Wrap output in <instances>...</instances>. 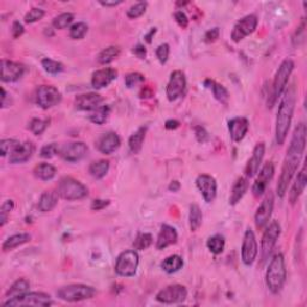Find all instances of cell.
<instances>
[{"mask_svg":"<svg viewBox=\"0 0 307 307\" xmlns=\"http://www.w3.org/2000/svg\"><path fill=\"white\" fill-rule=\"evenodd\" d=\"M306 147V125L303 123H300L298 126L295 127L294 133H293L291 144H289L287 155L284 161V166H282L281 175L278 179L277 191L278 197L284 198L286 192H287L288 185L291 182L292 178L294 177V174L298 171L300 162H301L303 151H305Z\"/></svg>","mask_w":307,"mask_h":307,"instance_id":"cell-1","label":"cell"},{"mask_svg":"<svg viewBox=\"0 0 307 307\" xmlns=\"http://www.w3.org/2000/svg\"><path fill=\"white\" fill-rule=\"evenodd\" d=\"M296 102V87L295 84H292L287 89L286 94L282 99L278 107L277 118H276V142L278 146H282L287 139V134L291 127L293 113H294Z\"/></svg>","mask_w":307,"mask_h":307,"instance_id":"cell-2","label":"cell"},{"mask_svg":"<svg viewBox=\"0 0 307 307\" xmlns=\"http://www.w3.org/2000/svg\"><path fill=\"white\" fill-rule=\"evenodd\" d=\"M286 278H287V269H286L285 257L282 253H277L269 263L267 276H265L269 291L274 294L280 292L286 284Z\"/></svg>","mask_w":307,"mask_h":307,"instance_id":"cell-3","label":"cell"},{"mask_svg":"<svg viewBox=\"0 0 307 307\" xmlns=\"http://www.w3.org/2000/svg\"><path fill=\"white\" fill-rule=\"evenodd\" d=\"M57 193L60 198L66 199V201H78V199L87 197L88 188L81 181L71 177H65L60 179L57 187Z\"/></svg>","mask_w":307,"mask_h":307,"instance_id":"cell-4","label":"cell"},{"mask_svg":"<svg viewBox=\"0 0 307 307\" xmlns=\"http://www.w3.org/2000/svg\"><path fill=\"white\" fill-rule=\"evenodd\" d=\"M95 294L96 289L87 285H70L60 288L57 292L58 298L67 302H78L91 299L94 298Z\"/></svg>","mask_w":307,"mask_h":307,"instance_id":"cell-5","label":"cell"},{"mask_svg":"<svg viewBox=\"0 0 307 307\" xmlns=\"http://www.w3.org/2000/svg\"><path fill=\"white\" fill-rule=\"evenodd\" d=\"M294 70V63L291 59H286L282 61V64L278 67L277 72L275 75V79H274V84H272V94H271V101L269 103V107L274 106V103L276 102L280 96L282 95V92L285 91L286 87H287V83L289 81V77H291L292 72Z\"/></svg>","mask_w":307,"mask_h":307,"instance_id":"cell-6","label":"cell"},{"mask_svg":"<svg viewBox=\"0 0 307 307\" xmlns=\"http://www.w3.org/2000/svg\"><path fill=\"white\" fill-rule=\"evenodd\" d=\"M53 301H52L51 295L46 294V293L41 292H32L26 293V294L17 296V298L8 299L3 303V306L5 307H20V306H51Z\"/></svg>","mask_w":307,"mask_h":307,"instance_id":"cell-7","label":"cell"},{"mask_svg":"<svg viewBox=\"0 0 307 307\" xmlns=\"http://www.w3.org/2000/svg\"><path fill=\"white\" fill-rule=\"evenodd\" d=\"M138 265H139V256L137 251L129 250L120 253L115 263V272L123 277H132L136 275Z\"/></svg>","mask_w":307,"mask_h":307,"instance_id":"cell-8","label":"cell"},{"mask_svg":"<svg viewBox=\"0 0 307 307\" xmlns=\"http://www.w3.org/2000/svg\"><path fill=\"white\" fill-rule=\"evenodd\" d=\"M281 234V226L277 221H272L269 225V227L265 229L262 238V248H261V256L262 261L265 262L269 254L271 253V251L274 250V246L276 245V241L278 240Z\"/></svg>","mask_w":307,"mask_h":307,"instance_id":"cell-9","label":"cell"},{"mask_svg":"<svg viewBox=\"0 0 307 307\" xmlns=\"http://www.w3.org/2000/svg\"><path fill=\"white\" fill-rule=\"evenodd\" d=\"M187 298V289L181 285H171L156 294V300L161 303H180Z\"/></svg>","mask_w":307,"mask_h":307,"instance_id":"cell-10","label":"cell"},{"mask_svg":"<svg viewBox=\"0 0 307 307\" xmlns=\"http://www.w3.org/2000/svg\"><path fill=\"white\" fill-rule=\"evenodd\" d=\"M61 101V94L53 85H41L36 90V103L42 109L57 106Z\"/></svg>","mask_w":307,"mask_h":307,"instance_id":"cell-11","label":"cell"},{"mask_svg":"<svg viewBox=\"0 0 307 307\" xmlns=\"http://www.w3.org/2000/svg\"><path fill=\"white\" fill-rule=\"evenodd\" d=\"M258 26V18L254 15H247L238 20L235 26H234L232 30V40L234 42H240L241 40L245 39L247 35L252 34L254 30L257 29Z\"/></svg>","mask_w":307,"mask_h":307,"instance_id":"cell-12","label":"cell"},{"mask_svg":"<svg viewBox=\"0 0 307 307\" xmlns=\"http://www.w3.org/2000/svg\"><path fill=\"white\" fill-rule=\"evenodd\" d=\"M258 256V244L253 230L247 228L245 232L243 246H241V259L245 265H252Z\"/></svg>","mask_w":307,"mask_h":307,"instance_id":"cell-13","label":"cell"},{"mask_svg":"<svg viewBox=\"0 0 307 307\" xmlns=\"http://www.w3.org/2000/svg\"><path fill=\"white\" fill-rule=\"evenodd\" d=\"M88 154L87 144L83 142H71L59 146L58 155L67 162L81 161Z\"/></svg>","mask_w":307,"mask_h":307,"instance_id":"cell-14","label":"cell"},{"mask_svg":"<svg viewBox=\"0 0 307 307\" xmlns=\"http://www.w3.org/2000/svg\"><path fill=\"white\" fill-rule=\"evenodd\" d=\"M186 88V77L182 71H174L172 72L170 82L167 84V98L170 101H175L184 94Z\"/></svg>","mask_w":307,"mask_h":307,"instance_id":"cell-15","label":"cell"},{"mask_svg":"<svg viewBox=\"0 0 307 307\" xmlns=\"http://www.w3.org/2000/svg\"><path fill=\"white\" fill-rule=\"evenodd\" d=\"M274 193L269 191L263 199V202L261 203V205L258 206L256 215H254V221H256V226L258 228L262 229L264 228V226L267 225L270 220L272 210H274Z\"/></svg>","mask_w":307,"mask_h":307,"instance_id":"cell-16","label":"cell"},{"mask_svg":"<svg viewBox=\"0 0 307 307\" xmlns=\"http://www.w3.org/2000/svg\"><path fill=\"white\" fill-rule=\"evenodd\" d=\"M196 185L206 203H211L216 197L217 182L215 178L209 174H201L196 179Z\"/></svg>","mask_w":307,"mask_h":307,"instance_id":"cell-17","label":"cell"},{"mask_svg":"<svg viewBox=\"0 0 307 307\" xmlns=\"http://www.w3.org/2000/svg\"><path fill=\"white\" fill-rule=\"evenodd\" d=\"M274 173H275V166L272 162H268V163H265L263 166V168L261 170L259 175H258V178L256 179V181H254L252 187V192L256 197H259V196H262L265 191H267V187L272 177H274Z\"/></svg>","mask_w":307,"mask_h":307,"instance_id":"cell-18","label":"cell"},{"mask_svg":"<svg viewBox=\"0 0 307 307\" xmlns=\"http://www.w3.org/2000/svg\"><path fill=\"white\" fill-rule=\"evenodd\" d=\"M26 74V66L16 61L3 60L2 61V81L3 82H16L23 77Z\"/></svg>","mask_w":307,"mask_h":307,"instance_id":"cell-19","label":"cell"},{"mask_svg":"<svg viewBox=\"0 0 307 307\" xmlns=\"http://www.w3.org/2000/svg\"><path fill=\"white\" fill-rule=\"evenodd\" d=\"M103 101L102 96L96 94V92H87V94H81L75 99V106L79 110H92L101 106Z\"/></svg>","mask_w":307,"mask_h":307,"instance_id":"cell-20","label":"cell"},{"mask_svg":"<svg viewBox=\"0 0 307 307\" xmlns=\"http://www.w3.org/2000/svg\"><path fill=\"white\" fill-rule=\"evenodd\" d=\"M118 72L114 68H101V70L95 71L91 76V85L95 89H102L108 87L114 79H116Z\"/></svg>","mask_w":307,"mask_h":307,"instance_id":"cell-21","label":"cell"},{"mask_svg":"<svg viewBox=\"0 0 307 307\" xmlns=\"http://www.w3.org/2000/svg\"><path fill=\"white\" fill-rule=\"evenodd\" d=\"M264 154H265V144L263 142L258 143L257 146L254 147L252 156H251L250 160H248L246 170H245V173H246L247 178H252L258 173L262 164V161H263L264 158Z\"/></svg>","mask_w":307,"mask_h":307,"instance_id":"cell-22","label":"cell"},{"mask_svg":"<svg viewBox=\"0 0 307 307\" xmlns=\"http://www.w3.org/2000/svg\"><path fill=\"white\" fill-rule=\"evenodd\" d=\"M248 126H250L248 120L246 118H243V116H238V118L229 120L228 130L233 142L239 143L244 139L248 131Z\"/></svg>","mask_w":307,"mask_h":307,"instance_id":"cell-23","label":"cell"},{"mask_svg":"<svg viewBox=\"0 0 307 307\" xmlns=\"http://www.w3.org/2000/svg\"><path fill=\"white\" fill-rule=\"evenodd\" d=\"M35 153V146L33 142H24L20 143L15 150L10 154L9 161L10 163L17 164V163H24L33 156V154Z\"/></svg>","mask_w":307,"mask_h":307,"instance_id":"cell-24","label":"cell"},{"mask_svg":"<svg viewBox=\"0 0 307 307\" xmlns=\"http://www.w3.org/2000/svg\"><path fill=\"white\" fill-rule=\"evenodd\" d=\"M120 137L115 132H107L102 134L98 140V149L100 153L110 155L120 147Z\"/></svg>","mask_w":307,"mask_h":307,"instance_id":"cell-25","label":"cell"},{"mask_svg":"<svg viewBox=\"0 0 307 307\" xmlns=\"http://www.w3.org/2000/svg\"><path fill=\"white\" fill-rule=\"evenodd\" d=\"M178 241V233L174 227L170 225H162L160 233L157 235L156 248L157 250H164L166 247L174 245Z\"/></svg>","mask_w":307,"mask_h":307,"instance_id":"cell-26","label":"cell"},{"mask_svg":"<svg viewBox=\"0 0 307 307\" xmlns=\"http://www.w3.org/2000/svg\"><path fill=\"white\" fill-rule=\"evenodd\" d=\"M306 182H307V177H306V167L303 166L302 170L299 172L298 177L295 179L294 185H293V187L291 190V192H289V201H291V204L294 205L296 202H298V199L300 196H301V193L303 192V190L306 187Z\"/></svg>","mask_w":307,"mask_h":307,"instance_id":"cell-27","label":"cell"},{"mask_svg":"<svg viewBox=\"0 0 307 307\" xmlns=\"http://www.w3.org/2000/svg\"><path fill=\"white\" fill-rule=\"evenodd\" d=\"M248 179L247 178H239L235 181V184L233 185L232 192H230L229 197V204L235 205L241 201V198L244 197L248 188Z\"/></svg>","mask_w":307,"mask_h":307,"instance_id":"cell-28","label":"cell"},{"mask_svg":"<svg viewBox=\"0 0 307 307\" xmlns=\"http://www.w3.org/2000/svg\"><path fill=\"white\" fill-rule=\"evenodd\" d=\"M58 193L57 192H52V191H46L41 195L39 204H37V208L41 212H48L52 211L55 208V205L58 204Z\"/></svg>","mask_w":307,"mask_h":307,"instance_id":"cell-29","label":"cell"},{"mask_svg":"<svg viewBox=\"0 0 307 307\" xmlns=\"http://www.w3.org/2000/svg\"><path fill=\"white\" fill-rule=\"evenodd\" d=\"M147 130H148L147 126H142L139 127V129H138L133 134H131V137L129 138V148L131 153L138 154L140 150H142L144 139H146Z\"/></svg>","mask_w":307,"mask_h":307,"instance_id":"cell-30","label":"cell"},{"mask_svg":"<svg viewBox=\"0 0 307 307\" xmlns=\"http://www.w3.org/2000/svg\"><path fill=\"white\" fill-rule=\"evenodd\" d=\"M30 239H32V237L28 233L15 234V235L8 238V239L4 241V244H3V251H4V252H9V251L13 250V248L18 247L20 245L30 241Z\"/></svg>","mask_w":307,"mask_h":307,"instance_id":"cell-31","label":"cell"},{"mask_svg":"<svg viewBox=\"0 0 307 307\" xmlns=\"http://www.w3.org/2000/svg\"><path fill=\"white\" fill-rule=\"evenodd\" d=\"M55 174H57V170H55L54 166L46 163V162L37 164L36 167L34 168V175H35L37 179H40V180H52V179L55 177Z\"/></svg>","mask_w":307,"mask_h":307,"instance_id":"cell-32","label":"cell"},{"mask_svg":"<svg viewBox=\"0 0 307 307\" xmlns=\"http://www.w3.org/2000/svg\"><path fill=\"white\" fill-rule=\"evenodd\" d=\"M205 85L211 89L212 94L215 96L217 101L223 103V105H227V103H228L229 94H228V90H227L223 85L219 84V83H216L215 81H210V79H208V81L205 82Z\"/></svg>","mask_w":307,"mask_h":307,"instance_id":"cell-33","label":"cell"},{"mask_svg":"<svg viewBox=\"0 0 307 307\" xmlns=\"http://www.w3.org/2000/svg\"><path fill=\"white\" fill-rule=\"evenodd\" d=\"M182 267H184V261H182V258L178 256V254H173V256L167 257L161 263V268L163 269V271L167 272V274H174V272L180 270Z\"/></svg>","mask_w":307,"mask_h":307,"instance_id":"cell-34","label":"cell"},{"mask_svg":"<svg viewBox=\"0 0 307 307\" xmlns=\"http://www.w3.org/2000/svg\"><path fill=\"white\" fill-rule=\"evenodd\" d=\"M30 288V284L29 281L26 280V278H19L17 280L15 284H13L8 292H6V298L8 299H12V298H17V296L23 295L28 293Z\"/></svg>","mask_w":307,"mask_h":307,"instance_id":"cell-35","label":"cell"},{"mask_svg":"<svg viewBox=\"0 0 307 307\" xmlns=\"http://www.w3.org/2000/svg\"><path fill=\"white\" fill-rule=\"evenodd\" d=\"M108 171H109V162L106 160L95 161L89 166V173H90L91 177L95 179H102L103 177H106V174L108 173Z\"/></svg>","mask_w":307,"mask_h":307,"instance_id":"cell-36","label":"cell"},{"mask_svg":"<svg viewBox=\"0 0 307 307\" xmlns=\"http://www.w3.org/2000/svg\"><path fill=\"white\" fill-rule=\"evenodd\" d=\"M120 54V48L118 46H109L100 52L98 55V61L101 65L110 64L113 60L116 59Z\"/></svg>","mask_w":307,"mask_h":307,"instance_id":"cell-37","label":"cell"},{"mask_svg":"<svg viewBox=\"0 0 307 307\" xmlns=\"http://www.w3.org/2000/svg\"><path fill=\"white\" fill-rule=\"evenodd\" d=\"M188 221H190V228H191L192 232L198 230L199 227L202 226L203 214H202L201 208H199L197 204H192L191 206H190Z\"/></svg>","mask_w":307,"mask_h":307,"instance_id":"cell-38","label":"cell"},{"mask_svg":"<svg viewBox=\"0 0 307 307\" xmlns=\"http://www.w3.org/2000/svg\"><path fill=\"white\" fill-rule=\"evenodd\" d=\"M206 246H208L210 252L214 254L222 253L226 246L225 237L221 235V234H215V235L210 237L206 241Z\"/></svg>","mask_w":307,"mask_h":307,"instance_id":"cell-39","label":"cell"},{"mask_svg":"<svg viewBox=\"0 0 307 307\" xmlns=\"http://www.w3.org/2000/svg\"><path fill=\"white\" fill-rule=\"evenodd\" d=\"M110 113V107L109 106H100L98 108L94 109L91 112V114L89 115V119H90L91 123L96 124V125H102L107 122Z\"/></svg>","mask_w":307,"mask_h":307,"instance_id":"cell-40","label":"cell"},{"mask_svg":"<svg viewBox=\"0 0 307 307\" xmlns=\"http://www.w3.org/2000/svg\"><path fill=\"white\" fill-rule=\"evenodd\" d=\"M41 64H42L43 70L51 75H57L64 70L63 64L57 60L50 59V58H44V59L41 61Z\"/></svg>","mask_w":307,"mask_h":307,"instance_id":"cell-41","label":"cell"},{"mask_svg":"<svg viewBox=\"0 0 307 307\" xmlns=\"http://www.w3.org/2000/svg\"><path fill=\"white\" fill-rule=\"evenodd\" d=\"M151 244H153V235L149 233H140L139 235L136 238V240H134L133 247L134 250L143 251L147 250Z\"/></svg>","mask_w":307,"mask_h":307,"instance_id":"cell-42","label":"cell"},{"mask_svg":"<svg viewBox=\"0 0 307 307\" xmlns=\"http://www.w3.org/2000/svg\"><path fill=\"white\" fill-rule=\"evenodd\" d=\"M72 20H74V15L70 12H64L61 13V15L55 17L52 24H53L55 29H65V28L70 26Z\"/></svg>","mask_w":307,"mask_h":307,"instance_id":"cell-43","label":"cell"},{"mask_svg":"<svg viewBox=\"0 0 307 307\" xmlns=\"http://www.w3.org/2000/svg\"><path fill=\"white\" fill-rule=\"evenodd\" d=\"M88 33V26L83 22L75 23L74 26L70 28V36L74 40H82L83 37L87 35Z\"/></svg>","mask_w":307,"mask_h":307,"instance_id":"cell-44","label":"cell"},{"mask_svg":"<svg viewBox=\"0 0 307 307\" xmlns=\"http://www.w3.org/2000/svg\"><path fill=\"white\" fill-rule=\"evenodd\" d=\"M48 124H50V120L48 119H37L34 118L32 119V122L29 123V130L32 131L34 134H36V136H40V134H42L44 131H46Z\"/></svg>","mask_w":307,"mask_h":307,"instance_id":"cell-45","label":"cell"},{"mask_svg":"<svg viewBox=\"0 0 307 307\" xmlns=\"http://www.w3.org/2000/svg\"><path fill=\"white\" fill-rule=\"evenodd\" d=\"M19 142L13 138H8V139H3L0 143V154L2 156H6L8 154H11L17 147L19 146Z\"/></svg>","mask_w":307,"mask_h":307,"instance_id":"cell-46","label":"cell"},{"mask_svg":"<svg viewBox=\"0 0 307 307\" xmlns=\"http://www.w3.org/2000/svg\"><path fill=\"white\" fill-rule=\"evenodd\" d=\"M147 6H148V3H146V2L137 3V4L132 5L129 10H127L126 15L129 18H132V19L138 18V17L144 15V12L147 11Z\"/></svg>","mask_w":307,"mask_h":307,"instance_id":"cell-47","label":"cell"},{"mask_svg":"<svg viewBox=\"0 0 307 307\" xmlns=\"http://www.w3.org/2000/svg\"><path fill=\"white\" fill-rule=\"evenodd\" d=\"M13 208H15V203H13V201H11V199L3 203L2 209H0V226L2 227L5 226V223L8 222L9 214L12 211Z\"/></svg>","mask_w":307,"mask_h":307,"instance_id":"cell-48","label":"cell"},{"mask_svg":"<svg viewBox=\"0 0 307 307\" xmlns=\"http://www.w3.org/2000/svg\"><path fill=\"white\" fill-rule=\"evenodd\" d=\"M44 16V10L39 9V8H33L32 10H29V12L27 13L26 16H24V20H26V23H35L37 20L42 19Z\"/></svg>","mask_w":307,"mask_h":307,"instance_id":"cell-49","label":"cell"},{"mask_svg":"<svg viewBox=\"0 0 307 307\" xmlns=\"http://www.w3.org/2000/svg\"><path fill=\"white\" fill-rule=\"evenodd\" d=\"M143 82H144V76L142 74H139V72H132V74H129L125 78V84L127 88H133Z\"/></svg>","mask_w":307,"mask_h":307,"instance_id":"cell-50","label":"cell"},{"mask_svg":"<svg viewBox=\"0 0 307 307\" xmlns=\"http://www.w3.org/2000/svg\"><path fill=\"white\" fill-rule=\"evenodd\" d=\"M58 150H59V146L57 143H51L47 144V146L42 147V149L40 151L41 157L43 158H51L58 155Z\"/></svg>","mask_w":307,"mask_h":307,"instance_id":"cell-51","label":"cell"},{"mask_svg":"<svg viewBox=\"0 0 307 307\" xmlns=\"http://www.w3.org/2000/svg\"><path fill=\"white\" fill-rule=\"evenodd\" d=\"M156 57L161 64H166L170 57V46L167 43H162L156 48Z\"/></svg>","mask_w":307,"mask_h":307,"instance_id":"cell-52","label":"cell"},{"mask_svg":"<svg viewBox=\"0 0 307 307\" xmlns=\"http://www.w3.org/2000/svg\"><path fill=\"white\" fill-rule=\"evenodd\" d=\"M219 37H220V29L219 28H212V29H210L205 33L204 41L208 43H211V42H215Z\"/></svg>","mask_w":307,"mask_h":307,"instance_id":"cell-53","label":"cell"},{"mask_svg":"<svg viewBox=\"0 0 307 307\" xmlns=\"http://www.w3.org/2000/svg\"><path fill=\"white\" fill-rule=\"evenodd\" d=\"M174 18L181 28H186L188 26V18H187V16H186L185 12L177 11L174 13Z\"/></svg>","mask_w":307,"mask_h":307,"instance_id":"cell-54","label":"cell"},{"mask_svg":"<svg viewBox=\"0 0 307 307\" xmlns=\"http://www.w3.org/2000/svg\"><path fill=\"white\" fill-rule=\"evenodd\" d=\"M109 205V201H105V199H95V201H92L91 203V210H94V211H100V210L105 209L106 206Z\"/></svg>","mask_w":307,"mask_h":307,"instance_id":"cell-55","label":"cell"},{"mask_svg":"<svg viewBox=\"0 0 307 307\" xmlns=\"http://www.w3.org/2000/svg\"><path fill=\"white\" fill-rule=\"evenodd\" d=\"M12 36L15 37V39H18V37L22 35V34L24 33V27L22 23H19L18 20H16V22H13L12 24Z\"/></svg>","mask_w":307,"mask_h":307,"instance_id":"cell-56","label":"cell"},{"mask_svg":"<svg viewBox=\"0 0 307 307\" xmlns=\"http://www.w3.org/2000/svg\"><path fill=\"white\" fill-rule=\"evenodd\" d=\"M133 53L136 54L138 58L143 59V58H146V55H147V50H146V47L142 46V44H137V46L133 48Z\"/></svg>","mask_w":307,"mask_h":307,"instance_id":"cell-57","label":"cell"},{"mask_svg":"<svg viewBox=\"0 0 307 307\" xmlns=\"http://www.w3.org/2000/svg\"><path fill=\"white\" fill-rule=\"evenodd\" d=\"M166 129L167 130H175L178 129L179 126H180V123L178 122V120H174V119H171V120H167L164 124Z\"/></svg>","mask_w":307,"mask_h":307,"instance_id":"cell-58","label":"cell"},{"mask_svg":"<svg viewBox=\"0 0 307 307\" xmlns=\"http://www.w3.org/2000/svg\"><path fill=\"white\" fill-rule=\"evenodd\" d=\"M122 0H118V2H100V4L103 6H116L122 4Z\"/></svg>","mask_w":307,"mask_h":307,"instance_id":"cell-59","label":"cell"},{"mask_svg":"<svg viewBox=\"0 0 307 307\" xmlns=\"http://www.w3.org/2000/svg\"><path fill=\"white\" fill-rule=\"evenodd\" d=\"M179 188H180V184H179V181H172L170 185V191L177 192L179 191Z\"/></svg>","mask_w":307,"mask_h":307,"instance_id":"cell-60","label":"cell"},{"mask_svg":"<svg viewBox=\"0 0 307 307\" xmlns=\"http://www.w3.org/2000/svg\"><path fill=\"white\" fill-rule=\"evenodd\" d=\"M155 33H156V28H153V29L150 30V33L148 34V35H146V37H144L148 43L151 42V37H153V35H155Z\"/></svg>","mask_w":307,"mask_h":307,"instance_id":"cell-61","label":"cell"}]
</instances>
